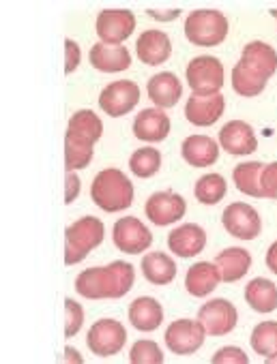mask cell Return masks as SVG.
<instances>
[{"instance_id":"6da1fadb","label":"cell","mask_w":277,"mask_h":364,"mask_svg":"<svg viewBox=\"0 0 277 364\" xmlns=\"http://www.w3.org/2000/svg\"><path fill=\"white\" fill-rule=\"evenodd\" d=\"M135 270L127 262H112L110 266L88 268L78 274L75 291L88 300H118L133 287Z\"/></svg>"},{"instance_id":"7a4b0ae2","label":"cell","mask_w":277,"mask_h":364,"mask_svg":"<svg viewBox=\"0 0 277 364\" xmlns=\"http://www.w3.org/2000/svg\"><path fill=\"white\" fill-rule=\"evenodd\" d=\"M93 202L105 213H120L133 202V185L131 180L116 167H108L99 171L90 187Z\"/></svg>"},{"instance_id":"3957f363","label":"cell","mask_w":277,"mask_h":364,"mask_svg":"<svg viewBox=\"0 0 277 364\" xmlns=\"http://www.w3.org/2000/svg\"><path fill=\"white\" fill-rule=\"evenodd\" d=\"M105 238V225L97 217H84L65 230V264H80Z\"/></svg>"},{"instance_id":"277c9868","label":"cell","mask_w":277,"mask_h":364,"mask_svg":"<svg viewBox=\"0 0 277 364\" xmlns=\"http://www.w3.org/2000/svg\"><path fill=\"white\" fill-rule=\"evenodd\" d=\"M185 37L192 46L215 48L228 37V20L217 9L192 11L185 20Z\"/></svg>"},{"instance_id":"5b68a950","label":"cell","mask_w":277,"mask_h":364,"mask_svg":"<svg viewBox=\"0 0 277 364\" xmlns=\"http://www.w3.org/2000/svg\"><path fill=\"white\" fill-rule=\"evenodd\" d=\"M187 84L194 95H217L224 86V65L215 56H196L187 65Z\"/></svg>"},{"instance_id":"8992f818","label":"cell","mask_w":277,"mask_h":364,"mask_svg":"<svg viewBox=\"0 0 277 364\" xmlns=\"http://www.w3.org/2000/svg\"><path fill=\"white\" fill-rule=\"evenodd\" d=\"M127 343V330L118 319H97L86 334L88 349L99 358H110L118 353Z\"/></svg>"},{"instance_id":"52a82bcc","label":"cell","mask_w":277,"mask_h":364,"mask_svg":"<svg viewBox=\"0 0 277 364\" xmlns=\"http://www.w3.org/2000/svg\"><path fill=\"white\" fill-rule=\"evenodd\" d=\"M137 103H140V86L131 80L112 82L99 95V107L110 118H120L129 114Z\"/></svg>"},{"instance_id":"ba28073f","label":"cell","mask_w":277,"mask_h":364,"mask_svg":"<svg viewBox=\"0 0 277 364\" xmlns=\"http://www.w3.org/2000/svg\"><path fill=\"white\" fill-rule=\"evenodd\" d=\"M112 238H114V245L122 253H129V255H140L142 251H147L153 245V234L140 219H135V217L118 219L114 223Z\"/></svg>"},{"instance_id":"9c48e42d","label":"cell","mask_w":277,"mask_h":364,"mask_svg":"<svg viewBox=\"0 0 277 364\" xmlns=\"http://www.w3.org/2000/svg\"><path fill=\"white\" fill-rule=\"evenodd\" d=\"M198 321L204 326L209 336H224V334H228V332H232L236 328L239 313H236V306L230 300L215 298V300H209L207 304L200 306Z\"/></svg>"},{"instance_id":"30bf717a","label":"cell","mask_w":277,"mask_h":364,"mask_svg":"<svg viewBox=\"0 0 277 364\" xmlns=\"http://www.w3.org/2000/svg\"><path fill=\"white\" fill-rule=\"evenodd\" d=\"M221 223H224L226 232L239 240H254L262 230V219H260L258 210L243 202L230 204L221 215Z\"/></svg>"},{"instance_id":"8fae6325","label":"cell","mask_w":277,"mask_h":364,"mask_svg":"<svg viewBox=\"0 0 277 364\" xmlns=\"http://www.w3.org/2000/svg\"><path fill=\"white\" fill-rule=\"evenodd\" d=\"M204 326L194 319H177L166 330V345L177 355H189L196 353L204 343Z\"/></svg>"},{"instance_id":"7c38bea8","label":"cell","mask_w":277,"mask_h":364,"mask_svg":"<svg viewBox=\"0 0 277 364\" xmlns=\"http://www.w3.org/2000/svg\"><path fill=\"white\" fill-rule=\"evenodd\" d=\"M135 16L129 9H105L97 16V35L105 46H120L131 37Z\"/></svg>"},{"instance_id":"4fadbf2b","label":"cell","mask_w":277,"mask_h":364,"mask_svg":"<svg viewBox=\"0 0 277 364\" xmlns=\"http://www.w3.org/2000/svg\"><path fill=\"white\" fill-rule=\"evenodd\" d=\"M145 213H147L151 223H155L160 228H166V225H172V223H177V221H181L185 217L187 204L174 191H160V193H153L147 200Z\"/></svg>"},{"instance_id":"5bb4252c","label":"cell","mask_w":277,"mask_h":364,"mask_svg":"<svg viewBox=\"0 0 277 364\" xmlns=\"http://www.w3.org/2000/svg\"><path fill=\"white\" fill-rule=\"evenodd\" d=\"M226 109L224 95H192L185 105V118L196 127H211L215 124Z\"/></svg>"},{"instance_id":"9a60e30c","label":"cell","mask_w":277,"mask_h":364,"mask_svg":"<svg viewBox=\"0 0 277 364\" xmlns=\"http://www.w3.org/2000/svg\"><path fill=\"white\" fill-rule=\"evenodd\" d=\"M219 144L226 152H230L234 156L251 154L258 148V139H256L251 124H247L243 120L226 122L219 131Z\"/></svg>"},{"instance_id":"2e32d148","label":"cell","mask_w":277,"mask_h":364,"mask_svg":"<svg viewBox=\"0 0 277 364\" xmlns=\"http://www.w3.org/2000/svg\"><path fill=\"white\" fill-rule=\"evenodd\" d=\"M101 135H103L101 118L90 109H80L69 120L65 141H73V144H80V146L95 148V144L101 139Z\"/></svg>"},{"instance_id":"e0dca14e","label":"cell","mask_w":277,"mask_h":364,"mask_svg":"<svg viewBox=\"0 0 277 364\" xmlns=\"http://www.w3.org/2000/svg\"><path fill=\"white\" fill-rule=\"evenodd\" d=\"M135 52H137L140 63H145L149 67H157L170 58L172 41L164 31L151 28V31H145L140 35V39H137V43H135Z\"/></svg>"},{"instance_id":"ac0fdd59","label":"cell","mask_w":277,"mask_h":364,"mask_svg":"<svg viewBox=\"0 0 277 364\" xmlns=\"http://www.w3.org/2000/svg\"><path fill=\"white\" fill-rule=\"evenodd\" d=\"M170 133V118L160 107H147L133 120V135L142 141H164Z\"/></svg>"},{"instance_id":"d6986e66","label":"cell","mask_w":277,"mask_h":364,"mask_svg":"<svg viewBox=\"0 0 277 364\" xmlns=\"http://www.w3.org/2000/svg\"><path fill=\"white\" fill-rule=\"evenodd\" d=\"M168 247L179 257H185V259L194 257V255L204 251V247H207V232L200 225H196V223H185V225L177 228L174 232H170Z\"/></svg>"},{"instance_id":"ffe728a7","label":"cell","mask_w":277,"mask_h":364,"mask_svg":"<svg viewBox=\"0 0 277 364\" xmlns=\"http://www.w3.org/2000/svg\"><path fill=\"white\" fill-rule=\"evenodd\" d=\"M241 63L256 75L264 77L266 82L277 73V52L264 41L247 43L241 54Z\"/></svg>"},{"instance_id":"44dd1931","label":"cell","mask_w":277,"mask_h":364,"mask_svg":"<svg viewBox=\"0 0 277 364\" xmlns=\"http://www.w3.org/2000/svg\"><path fill=\"white\" fill-rule=\"evenodd\" d=\"M129 321H131V326L135 330H140V332H153L164 321V309L151 296L135 298L129 304Z\"/></svg>"},{"instance_id":"7402d4cb","label":"cell","mask_w":277,"mask_h":364,"mask_svg":"<svg viewBox=\"0 0 277 364\" xmlns=\"http://www.w3.org/2000/svg\"><path fill=\"white\" fill-rule=\"evenodd\" d=\"M147 92H149V99L160 109H166V107H174L179 103V99L183 97V86H181V82H179V77L174 73L162 71V73H157V75H153L149 80Z\"/></svg>"},{"instance_id":"603a6c76","label":"cell","mask_w":277,"mask_h":364,"mask_svg":"<svg viewBox=\"0 0 277 364\" xmlns=\"http://www.w3.org/2000/svg\"><path fill=\"white\" fill-rule=\"evenodd\" d=\"M88 56H90V65L103 73H118V71L129 69V65H131V54L125 46L97 43L90 48Z\"/></svg>"},{"instance_id":"cb8c5ba5","label":"cell","mask_w":277,"mask_h":364,"mask_svg":"<svg viewBox=\"0 0 277 364\" xmlns=\"http://www.w3.org/2000/svg\"><path fill=\"white\" fill-rule=\"evenodd\" d=\"M183 159L192 167H209L219 159V146L209 135H189L181 146Z\"/></svg>"},{"instance_id":"d4e9b609","label":"cell","mask_w":277,"mask_h":364,"mask_svg":"<svg viewBox=\"0 0 277 364\" xmlns=\"http://www.w3.org/2000/svg\"><path fill=\"white\" fill-rule=\"evenodd\" d=\"M215 264L219 268L221 281L236 283V281H241L249 272V268H251V255H249V251H245L241 247H230V249H224L215 257Z\"/></svg>"},{"instance_id":"484cf974","label":"cell","mask_w":277,"mask_h":364,"mask_svg":"<svg viewBox=\"0 0 277 364\" xmlns=\"http://www.w3.org/2000/svg\"><path fill=\"white\" fill-rule=\"evenodd\" d=\"M221 281V274H219V268L217 264H211V262H198L194 264L189 270H187V277H185V287L192 296L196 298H204L209 296Z\"/></svg>"},{"instance_id":"4316f807","label":"cell","mask_w":277,"mask_h":364,"mask_svg":"<svg viewBox=\"0 0 277 364\" xmlns=\"http://www.w3.org/2000/svg\"><path fill=\"white\" fill-rule=\"evenodd\" d=\"M142 274L153 285H170L177 277V264L162 251L147 253L142 257Z\"/></svg>"},{"instance_id":"83f0119b","label":"cell","mask_w":277,"mask_h":364,"mask_svg":"<svg viewBox=\"0 0 277 364\" xmlns=\"http://www.w3.org/2000/svg\"><path fill=\"white\" fill-rule=\"evenodd\" d=\"M245 302L258 313H273L277 309V285L268 279H254L245 287Z\"/></svg>"},{"instance_id":"f1b7e54d","label":"cell","mask_w":277,"mask_h":364,"mask_svg":"<svg viewBox=\"0 0 277 364\" xmlns=\"http://www.w3.org/2000/svg\"><path fill=\"white\" fill-rule=\"evenodd\" d=\"M262 169H264V163H260V161H249V163L236 165L232 171V180H234L236 189L249 198H264L262 189H260Z\"/></svg>"},{"instance_id":"f546056e","label":"cell","mask_w":277,"mask_h":364,"mask_svg":"<svg viewBox=\"0 0 277 364\" xmlns=\"http://www.w3.org/2000/svg\"><path fill=\"white\" fill-rule=\"evenodd\" d=\"M194 193H196V200L200 204H207V206L219 204L228 193L226 178L221 173H207L196 182Z\"/></svg>"},{"instance_id":"4dcf8cb0","label":"cell","mask_w":277,"mask_h":364,"mask_svg":"<svg viewBox=\"0 0 277 364\" xmlns=\"http://www.w3.org/2000/svg\"><path fill=\"white\" fill-rule=\"evenodd\" d=\"M232 88L241 97H258L266 88V80L249 71L241 60L232 69Z\"/></svg>"},{"instance_id":"1f68e13d","label":"cell","mask_w":277,"mask_h":364,"mask_svg":"<svg viewBox=\"0 0 277 364\" xmlns=\"http://www.w3.org/2000/svg\"><path fill=\"white\" fill-rule=\"evenodd\" d=\"M162 167V152L157 148H140L129 156V169L137 178H151Z\"/></svg>"},{"instance_id":"d6a6232c","label":"cell","mask_w":277,"mask_h":364,"mask_svg":"<svg viewBox=\"0 0 277 364\" xmlns=\"http://www.w3.org/2000/svg\"><path fill=\"white\" fill-rule=\"evenodd\" d=\"M251 349L264 358L277 355V321H262L251 332Z\"/></svg>"},{"instance_id":"836d02e7","label":"cell","mask_w":277,"mask_h":364,"mask_svg":"<svg viewBox=\"0 0 277 364\" xmlns=\"http://www.w3.org/2000/svg\"><path fill=\"white\" fill-rule=\"evenodd\" d=\"M129 360L133 364H162L164 362V353L160 349V345L155 341L142 338L135 341L131 351H129Z\"/></svg>"},{"instance_id":"e575fe53","label":"cell","mask_w":277,"mask_h":364,"mask_svg":"<svg viewBox=\"0 0 277 364\" xmlns=\"http://www.w3.org/2000/svg\"><path fill=\"white\" fill-rule=\"evenodd\" d=\"M93 154H95V148H90V146L65 141V167H67V171L88 167V163L93 161Z\"/></svg>"},{"instance_id":"d590c367","label":"cell","mask_w":277,"mask_h":364,"mask_svg":"<svg viewBox=\"0 0 277 364\" xmlns=\"http://www.w3.org/2000/svg\"><path fill=\"white\" fill-rule=\"evenodd\" d=\"M84 326V309L80 302L65 298V336L71 338L80 332V328Z\"/></svg>"},{"instance_id":"8d00e7d4","label":"cell","mask_w":277,"mask_h":364,"mask_svg":"<svg viewBox=\"0 0 277 364\" xmlns=\"http://www.w3.org/2000/svg\"><path fill=\"white\" fill-rule=\"evenodd\" d=\"M260 189H262L264 198L277 200V161L264 165V169L260 173Z\"/></svg>"},{"instance_id":"74e56055","label":"cell","mask_w":277,"mask_h":364,"mask_svg":"<svg viewBox=\"0 0 277 364\" xmlns=\"http://www.w3.org/2000/svg\"><path fill=\"white\" fill-rule=\"evenodd\" d=\"M211 362H213V364H230V362H234V364H247L249 358H247V353H245L241 347L228 345V347H221V349L211 358Z\"/></svg>"},{"instance_id":"f35d334b","label":"cell","mask_w":277,"mask_h":364,"mask_svg":"<svg viewBox=\"0 0 277 364\" xmlns=\"http://www.w3.org/2000/svg\"><path fill=\"white\" fill-rule=\"evenodd\" d=\"M80 58H82V54H80V46L75 43V41H71V39H65V75H71L75 69H78V65H80Z\"/></svg>"},{"instance_id":"ab89813d","label":"cell","mask_w":277,"mask_h":364,"mask_svg":"<svg viewBox=\"0 0 277 364\" xmlns=\"http://www.w3.org/2000/svg\"><path fill=\"white\" fill-rule=\"evenodd\" d=\"M67 187H65V204H73L80 196V178L75 171H67Z\"/></svg>"},{"instance_id":"60d3db41","label":"cell","mask_w":277,"mask_h":364,"mask_svg":"<svg viewBox=\"0 0 277 364\" xmlns=\"http://www.w3.org/2000/svg\"><path fill=\"white\" fill-rule=\"evenodd\" d=\"M266 268L273 274H277V242H273L266 251Z\"/></svg>"},{"instance_id":"b9f144b4","label":"cell","mask_w":277,"mask_h":364,"mask_svg":"<svg viewBox=\"0 0 277 364\" xmlns=\"http://www.w3.org/2000/svg\"><path fill=\"white\" fill-rule=\"evenodd\" d=\"M179 14H181L179 9H174V11L166 14V16H164V14H157V11H149V16H151V18H157V20H172V18H179Z\"/></svg>"},{"instance_id":"7bdbcfd3","label":"cell","mask_w":277,"mask_h":364,"mask_svg":"<svg viewBox=\"0 0 277 364\" xmlns=\"http://www.w3.org/2000/svg\"><path fill=\"white\" fill-rule=\"evenodd\" d=\"M65 353H67V360H73V362H82V358L78 355V351H75V349L67 347V349H65Z\"/></svg>"},{"instance_id":"ee69618b","label":"cell","mask_w":277,"mask_h":364,"mask_svg":"<svg viewBox=\"0 0 277 364\" xmlns=\"http://www.w3.org/2000/svg\"><path fill=\"white\" fill-rule=\"evenodd\" d=\"M271 14H273V18L277 20V9H275V11H271Z\"/></svg>"}]
</instances>
